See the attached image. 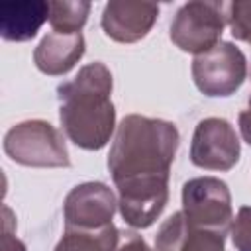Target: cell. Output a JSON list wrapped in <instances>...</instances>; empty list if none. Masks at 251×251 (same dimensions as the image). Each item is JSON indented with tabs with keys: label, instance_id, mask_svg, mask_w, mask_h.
Listing matches in <instances>:
<instances>
[{
	"label": "cell",
	"instance_id": "obj_1",
	"mask_svg": "<svg viewBox=\"0 0 251 251\" xmlns=\"http://www.w3.org/2000/svg\"><path fill=\"white\" fill-rule=\"evenodd\" d=\"M180 143L173 122L126 116L114 135L108 169L118 188V210L135 229L155 224L169 202V173Z\"/></svg>",
	"mask_w": 251,
	"mask_h": 251
},
{
	"label": "cell",
	"instance_id": "obj_2",
	"mask_svg": "<svg viewBox=\"0 0 251 251\" xmlns=\"http://www.w3.org/2000/svg\"><path fill=\"white\" fill-rule=\"evenodd\" d=\"M112 88V73L100 61L80 67L73 80L59 84V120L76 147L98 151L110 141L116 129Z\"/></svg>",
	"mask_w": 251,
	"mask_h": 251
},
{
	"label": "cell",
	"instance_id": "obj_3",
	"mask_svg": "<svg viewBox=\"0 0 251 251\" xmlns=\"http://www.w3.org/2000/svg\"><path fill=\"white\" fill-rule=\"evenodd\" d=\"M6 155L24 167H71L63 133L45 120H25L4 135Z\"/></svg>",
	"mask_w": 251,
	"mask_h": 251
},
{
	"label": "cell",
	"instance_id": "obj_4",
	"mask_svg": "<svg viewBox=\"0 0 251 251\" xmlns=\"http://www.w3.org/2000/svg\"><path fill=\"white\" fill-rule=\"evenodd\" d=\"M226 2L194 0L178 8L171 22V41L184 53L202 55L216 47L227 24Z\"/></svg>",
	"mask_w": 251,
	"mask_h": 251
},
{
	"label": "cell",
	"instance_id": "obj_5",
	"mask_svg": "<svg viewBox=\"0 0 251 251\" xmlns=\"http://www.w3.org/2000/svg\"><path fill=\"white\" fill-rule=\"evenodd\" d=\"M182 214L196 229L226 235L233 224L231 192L216 176H196L182 186Z\"/></svg>",
	"mask_w": 251,
	"mask_h": 251
},
{
	"label": "cell",
	"instance_id": "obj_6",
	"mask_svg": "<svg viewBox=\"0 0 251 251\" xmlns=\"http://www.w3.org/2000/svg\"><path fill=\"white\" fill-rule=\"evenodd\" d=\"M192 80L206 96H231L247 78L243 51L231 41H220L192 61Z\"/></svg>",
	"mask_w": 251,
	"mask_h": 251
},
{
	"label": "cell",
	"instance_id": "obj_7",
	"mask_svg": "<svg viewBox=\"0 0 251 251\" xmlns=\"http://www.w3.org/2000/svg\"><path fill=\"white\" fill-rule=\"evenodd\" d=\"M241 155L239 137L224 118H204L196 124L190 141V161L206 171H229Z\"/></svg>",
	"mask_w": 251,
	"mask_h": 251
},
{
	"label": "cell",
	"instance_id": "obj_8",
	"mask_svg": "<svg viewBox=\"0 0 251 251\" xmlns=\"http://www.w3.org/2000/svg\"><path fill=\"white\" fill-rule=\"evenodd\" d=\"M118 200L104 182H82L71 188L63 204L67 229H100L112 224Z\"/></svg>",
	"mask_w": 251,
	"mask_h": 251
},
{
	"label": "cell",
	"instance_id": "obj_9",
	"mask_svg": "<svg viewBox=\"0 0 251 251\" xmlns=\"http://www.w3.org/2000/svg\"><path fill=\"white\" fill-rule=\"evenodd\" d=\"M157 18H159L157 4L114 0L104 6L100 25L110 39L118 43H135L151 31Z\"/></svg>",
	"mask_w": 251,
	"mask_h": 251
},
{
	"label": "cell",
	"instance_id": "obj_10",
	"mask_svg": "<svg viewBox=\"0 0 251 251\" xmlns=\"http://www.w3.org/2000/svg\"><path fill=\"white\" fill-rule=\"evenodd\" d=\"M86 43L82 33L51 31L37 43L33 51V63L41 73L49 76H61L82 59Z\"/></svg>",
	"mask_w": 251,
	"mask_h": 251
},
{
	"label": "cell",
	"instance_id": "obj_11",
	"mask_svg": "<svg viewBox=\"0 0 251 251\" xmlns=\"http://www.w3.org/2000/svg\"><path fill=\"white\" fill-rule=\"evenodd\" d=\"M49 20L45 0H4L0 2V35L6 41H29Z\"/></svg>",
	"mask_w": 251,
	"mask_h": 251
},
{
	"label": "cell",
	"instance_id": "obj_12",
	"mask_svg": "<svg viewBox=\"0 0 251 251\" xmlns=\"http://www.w3.org/2000/svg\"><path fill=\"white\" fill-rule=\"evenodd\" d=\"M120 229L110 224L100 229H67L53 251H114Z\"/></svg>",
	"mask_w": 251,
	"mask_h": 251
},
{
	"label": "cell",
	"instance_id": "obj_13",
	"mask_svg": "<svg viewBox=\"0 0 251 251\" xmlns=\"http://www.w3.org/2000/svg\"><path fill=\"white\" fill-rule=\"evenodd\" d=\"M92 4L86 0H57L49 2V24L59 33H80Z\"/></svg>",
	"mask_w": 251,
	"mask_h": 251
},
{
	"label": "cell",
	"instance_id": "obj_14",
	"mask_svg": "<svg viewBox=\"0 0 251 251\" xmlns=\"http://www.w3.org/2000/svg\"><path fill=\"white\" fill-rule=\"evenodd\" d=\"M188 229H190V224L182 212L171 214L161 224V227L155 235V251H178Z\"/></svg>",
	"mask_w": 251,
	"mask_h": 251
},
{
	"label": "cell",
	"instance_id": "obj_15",
	"mask_svg": "<svg viewBox=\"0 0 251 251\" xmlns=\"http://www.w3.org/2000/svg\"><path fill=\"white\" fill-rule=\"evenodd\" d=\"M226 16H227V25L231 29V35L239 41L251 43V0L229 2Z\"/></svg>",
	"mask_w": 251,
	"mask_h": 251
},
{
	"label": "cell",
	"instance_id": "obj_16",
	"mask_svg": "<svg viewBox=\"0 0 251 251\" xmlns=\"http://www.w3.org/2000/svg\"><path fill=\"white\" fill-rule=\"evenodd\" d=\"M224 241H226V235H220L208 229H196L190 226L178 251H226Z\"/></svg>",
	"mask_w": 251,
	"mask_h": 251
},
{
	"label": "cell",
	"instance_id": "obj_17",
	"mask_svg": "<svg viewBox=\"0 0 251 251\" xmlns=\"http://www.w3.org/2000/svg\"><path fill=\"white\" fill-rule=\"evenodd\" d=\"M231 241L235 251H251V206H241L231 224Z\"/></svg>",
	"mask_w": 251,
	"mask_h": 251
},
{
	"label": "cell",
	"instance_id": "obj_18",
	"mask_svg": "<svg viewBox=\"0 0 251 251\" xmlns=\"http://www.w3.org/2000/svg\"><path fill=\"white\" fill-rule=\"evenodd\" d=\"M4 233H2V247L0 251H25V245L12 233V226H14V220H12V212L8 206H4Z\"/></svg>",
	"mask_w": 251,
	"mask_h": 251
},
{
	"label": "cell",
	"instance_id": "obj_19",
	"mask_svg": "<svg viewBox=\"0 0 251 251\" xmlns=\"http://www.w3.org/2000/svg\"><path fill=\"white\" fill-rule=\"evenodd\" d=\"M114 251H153V249L139 233L131 229H120V241Z\"/></svg>",
	"mask_w": 251,
	"mask_h": 251
},
{
	"label": "cell",
	"instance_id": "obj_20",
	"mask_svg": "<svg viewBox=\"0 0 251 251\" xmlns=\"http://www.w3.org/2000/svg\"><path fill=\"white\" fill-rule=\"evenodd\" d=\"M237 126H239V131H241V137L243 141H247L251 145V110H243L239 112L237 116Z\"/></svg>",
	"mask_w": 251,
	"mask_h": 251
},
{
	"label": "cell",
	"instance_id": "obj_21",
	"mask_svg": "<svg viewBox=\"0 0 251 251\" xmlns=\"http://www.w3.org/2000/svg\"><path fill=\"white\" fill-rule=\"evenodd\" d=\"M247 104H249V110H251V94H249V102Z\"/></svg>",
	"mask_w": 251,
	"mask_h": 251
},
{
	"label": "cell",
	"instance_id": "obj_22",
	"mask_svg": "<svg viewBox=\"0 0 251 251\" xmlns=\"http://www.w3.org/2000/svg\"><path fill=\"white\" fill-rule=\"evenodd\" d=\"M249 76H251V73H249Z\"/></svg>",
	"mask_w": 251,
	"mask_h": 251
}]
</instances>
